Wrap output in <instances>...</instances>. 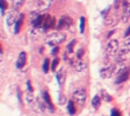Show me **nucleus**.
I'll return each mask as SVG.
<instances>
[{
	"instance_id": "obj_1",
	"label": "nucleus",
	"mask_w": 130,
	"mask_h": 116,
	"mask_svg": "<svg viewBox=\"0 0 130 116\" xmlns=\"http://www.w3.org/2000/svg\"><path fill=\"white\" fill-rule=\"evenodd\" d=\"M65 39H66V35L62 32H54L50 35L47 36L46 39V43L49 46H53V47H56V46L61 45L62 42H64Z\"/></svg>"
},
{
	"instance_id": "obj_2",
	"label": "nucleus",
	"mask_w": 130,
	"mask_h": 116,
	"mask_svg": "<svg viewBox=\"0 0 130 116\" xmlns=\"http://www.w3.org/2000/svg\"><path fill=\"white\" fill-rule=\"evenodd\" d=\"M73 100L78 105L83 106L87 101V91L85 89H76L73 92Z\"/></svg>"
},
{
	"instance_id": "obj_3",
	"label": "nucleus",
	"mask_w": 130,
	"mask_h": 116,
	"mask_svg": "<svg viewBox=\"0 0 130 116\" xmlns=\"http://www.w3.org/2000/svg\"><path fill=\"white\" fill-rule=\"evenodd\" d=\"M130 17V0H123L122 1V23H127Z\"/></svg>"
},
{
	"instance_id": "obj_4",
	"label": "nucleus",
	"mask_w": 130,
	"mask_h": 116,
	"mask_svg": "<svg viewBox=\"0 0 130 116\" xmlns=\"http://www.w3.org/2000/svg\"><path fill=\"white\" fill-rule=\"evenodd\" d=\"M118 50H119V42H118V40L111 39L107 42V46H106V51H107V54L110 55V56H113V55H115L118 52Z\"/></svg>"
},
{
	"instance_id": "obj_5",
	"label": "nucleus",
	"mask_w": 130,
	"mask_h": 116,
	"mask_svg": "<svg viewBox=\"0 0 130 116\" xmlns=\"http://www.w3.org/2000/svg\"><path fill=\"white\" fill-rule=\"evenodd\" d=\"M42 98H43V103H45L47 109L49 110L50 113H53V112H54V106H53L52 99H50V96H49V93H48L47 91H43L42 92Z\"/></svg>"
},
{
	"instance_id": "obj_6",
	"label": "nucleus",
	"mask_w": 130,
	"mask_h": 116,
	"mask_svg": "<svg viewBox=\"0 0 130 116\" xmlns=\"http://www.w3.org/2000/svg\"><path fill=\"white\" fill-rule=\"evenodd\" d=\"M53 1L54 0H39V4H38V9L40 11H46L50 8L52 6Z\"/></svg>"
},
{
	"instance_id": "obj_7",
	"label": "nucleus",
	"mask_w": 130,
	"mask_h": 116,
	"mask_svg": "<svg viewBox=\"0 0 130 116\" xmlns=\"http://www.w3.org/2000/svg\"><path fill=\"white\" fill-rule=\"evenodd\" d=\"M115 72V67L114 66H108V67H104L101 69V76L104 79L110 78L113 73Z\"/></svg>"
},
{
	"instance_id": "obj_8",
	"label": "nucleus",
	"mask_w": 130,
	"mask_h": 116,
	"mask_svg": "<svg viewBox=\"0 0 130 116\" xmlns=\"http://www.w3.org/2000/svg\"><path fill=\"white\" fill-rule=\"evenodd\" d=\"M71 24H72L71 18L67 17V16H64V17H62L61 20H59L58 25H57V29L61 30V29H63V27H69Z\"/></svg>"
},
{
	"instance_id": "obj_9",
	"label": "nucleus",
	"mask_w": 130,
	"mask_h": 116,
	"mask_svg": "<svg viewBox=\"0 0 130 116\" xmlns=\"http://www.w3.org/2000/svg\"><path fill=\"white\" fill-rule=\"evenodd\" d=\"M25 63H26V54L24 51H22L18 56V59H17V63H16V66L17 68H23L25 66Z\"/></svg>"
},
{
	"instance_id": "obj_10",
	"label": "nucleus",
	"mask_w": 130,
	"mask_h": 116,
	"mask_svg": "<svg viewBox=\"0 0 130 116\" xmlns=\"http://www.w3.org/2000/svg\"><path fill=\"white\" fill-rule=\"evenodd\" d=\"M74 68L76 72H83L87 68V63L83 62L82 59H78V62L74 63Z\"/></svg>"
},
{
	"instance_id": "obj_11",
	"label": "nucleus",
	"mask_w": 130,
	"mask_h": 116,
	"mask_svg": "<svg viewBox=\"0 0 130 116\" xmlns=\"http://www.w3.org/2000/svg\"><path fill=\"white\" fill-rule=\"evenodd\" d=\"M54 25H55V18L50 17V16H46L45 22H43V29H45V31L48 29H52Z\"/></svg>"
},
{
	"instance_id": "obj_12",
	"label": "nucleus",
	"mask_w": 130,
	"mask_h": 116,
	"mask_svg": "<svg viewBox=\"0 0 130 116\" xmlns=\"http://www.w3.org/2000/svg\"><path fill=\"white\" fill-rule=\"evenodd\" d=\"M16 17H17V13H16V9H14L11 13H9L8 17H7V25H8V26H11V25L16 22V20H17Z\"/></svg>"
},
{
	"instance_id": "obj_13",
	"label": "nucleus",
	"mask_w": 130,
	"mask_h": 116,
	"mask_svg": "<svg viewBox=\"0 0 130 116\" xmlns=\"http://www.w3.org/2000/svg\"><path fill=\"white\" fill-rule=\"evenodd\" d=\"M23 20H24V15L23 14H20V16L17 17L15 22V26H14V33H18L20 32V29H21V25L23 23Z\"/></svg>"
},
{
	"instance_id": "obj_14",
	"label": "nucleus",
	"mask_w": 130,
	"mask_h": 116,
	"mask_svg": "<svg viewBox=\"0 0 130 116\" xmlns=\"http://www.w3.org/2000/svg\"><path fill=\"white\" fill-rule=\"evenodd\" d=\"M127 55H128V51L126 49H121L119 50V55H118V59H117V63H124L127 58Z\"/></svg>"
},
{
	"instance_id": "obj_15",
	"label": "nucleus",
	"mask_w": 130,
	"mask_h": 116,
	"mask_svg": "<svg viewBox=\"0 0 130 116\" xmlns=\"http://www.w3.org/2000/svg\"><path fill=\"white\" fill-rule=\"evenodd\" d=\"M128 76H129V72H123L122 74H120L119 75V78H118V80H117V83H122V82H124V81L128 79Z\"/></svg>"
},
{
	"instance_id": "obj_16",
	"label": "nucleus",
	"mask_w": 130,
	"mask_h": 116,
	"mask_svg": "<svg viewBox=\"0 0 130 116\" xmlns=\"http://www.w3.org/2000/svg\"><path fill=\"white\" fill-rule=\"evenodd\" d=\"M92 107L94 108H98L99 105H101V97L99 96H95L94 98H92Z\"/></svg>"
},
{
	"instance_id": "obj_17",
	"label": "nucleus",
	"mask_w": 130,
	"mask_h": 116,
	"mask_svg": "<svg viewBox=\"0 0 130 116\" xmlns=\"http://www.w3.org/2000/svg\"><path fill=\"white\" fill-rule=\"evenodd\" d=\"M67 110H69L70 115H73L75 113V108H74V105H73V100H70L67 103Z\"/></svg>"
},
{
	"instance_id": "obj_18",
	"label": "nucleus",
	"mask_w": 130,
	"mask_h": 116,
	"mask_svg": "<svg viewBox=\"0 0 130 116\" xmlns=\"http://www.w3.org/2000/svg\"><path fill=\"white\" fill-rule=\"evenodd\" d=\"M25 99H26L27 104H30V105H33L34 101H36V99H34L33 96H32V92H27L26 96H25Z\"/></svg>"
},
{
	"instance_id": "obj_19",
	"label": "nucleus",
	"mask_w": 130,
	"mask_h": 116,
	"mask_svg": "<svg viewBox=\"0 0 130 116\" xmlns=\"http://www.w3.org/2000/svg\"><path fill=\"white\" fill-rule=\"evenodd\" d=\"M24 1H25V0H13V7H14V9H16V10H17L20 7H22V5L24 4Z\"/></svg>"
},
{
	"instance_id": "obj_20",
	"label": "nucleus",
	"mask_w": 130,
	"mask_h": 116,
	"mask_svg": "<svg viewBox=\"0 0 130 116\" xmlns=\"http://www.w3.org/2000/svg\"><path fill=\"white\" fill-rule=\"evenodd\" d=\"M62 78H64V76H63V69L58 71V72H57V74H56V79H57L58 84H62Z\"/></svg>"
},
{
	"instance_id": "obj_21",
	"label": "nucleus",
	"mask_w": 130,
	"mask_h": 116,
	"mask_svg": "<svg viewBox=\"0 0 130 116\" xmlns=\"http://www.w3.org/2000/svg\"><path fill=\"white\" fill-rule=\"evenodd\" d=\"M85 23H86L85 17H80V33L85 32Z\"/></svg>"
},
{
	"instance_id": "obj_22",
	"label": "nucleus",
	"mask_w": 130,
	"mask_h": 116,
	"mask_svg": "<svg viewBox=\"0 0 130 116\" xmlns=\"http://www.w3.org/2000/svg\"><path fill=\"white\" fill-rule=\"evenodd\" d=\"M0 6H1V15L4 16L5 11H6V7H7L6 1H5V0H0Z\"/></svg>"
},
{
	"instance_id": "obj_23",
	"label": "nucleus",
	"mask_w": 130,
	"mask_h": 116,
	"mask_svg": "<svg viewBox=\"0 0 130 116\" xmlns=\"http://www.w3.org/2000/svg\"><path fill=\"white\" fill-rule=\"evenodd\" d=\"M74 45H75V40H73V41H71V42L67 45V47H66V49H67V52H72V50H73V47H74Z\"/></svg>"
},
{
	"instance_id": "obj_24",
	"label": "nucleus",
	"mask_w": 130,
	"mask_h": 116,
	"mask_svg": "<svg viewBox=\"0 0 130 116\" xmlns=\"http://www.w3.org/2000/svg\"><path fill=\"white\" fill-rule=\"evenodd\" d=\"M48 69H49V59H47V58H46L45 62H43V72H45V73H47Z\"/></svg>"
},
{
	"instance_id": "obj_25",
	"label": "nucleus",
	"mask_w": 130,
	"mask_h": 116,
	"mask_svg": "<svg viewBox=\"0 0 130 116\" xmlns=\"http://www.w3.org/2000/svg\"><path fill=\"white\" fill-rule=\"evenodd\" d=\"M39 15H40V14H39L38 11H32V13H31V16H30V21H31V23L33 22V21L36 20V18L38 17Z\"/></svg>"
},
{
	"instance_id": "obj_26",
	"label": "nucleus",
	"mask_w": 130,
	"mask_h": 116,
	"mask_svg": "<svg viewBox=\"0 0 130 116\" xmlns=\"http://www.w3.org/2000/svg\"><path fill=\"white\" fill-rule=\"evenodd\" d=\"M124 49H126L128 52H130V36L124 41Z\"/></svg>"
},
{
	"instance_id": "obj_27",
	"label": "nucleus",
	"mask_w": 130,
	"mask_h": 116,
	"mask_svg": "<svg viewBox=\"0 0 130 116\" xmlns=\"http://www.w3.org/2000/svg\"><path fill=\"white\" fill-rule=\"evenodd\" d=\"M58 63H59L58 58H55V59L53 60V63H52V69H53V71H55V68H56L57 65H58Z\"/></svg>"
},
{
	"instance_id": "obj_28",
	"label": "nucleus",
	"mask_w": 130,
	"mask_h": 116,
	"mask_svg": "<svg viewBox=\"0 0 130 116\" xmlns=\"http://www.w3.org/2000/svg\"><path fill=\"white\" fill-rule=\"evenodd\" d=\"M65 100H66V99H65V96H64V94L59 93V94H58V104L63 105V104L65 103Z\"/></svg>"
},
{
	"instance_id": "obj_29",
	"label": "nucleus",
	"mask_w": 130,
	"mask_h": 116,
	"mask_svg": "<svg viewBox=\"0 0 130 116\" xmlns=\"http://www.w3.org/2000/svg\"><path fill=\"white\" fill-rule=\"evenodd\" d=\"M102 93H103V94H102V97L105 99V101H111V100H112V98H111V97L108 96V94L106 93L105 91H102Z\"/></svg>"
},
{
	"instance_id": "obj_30",
	"label": "nucleus",
	"mask_w": 130,
	"mask_h": 116,
	"mask_svg": "<svg viewBox=\"0 0 130 116\" xmlns=\"http://www.w3.org/2000/svg\"><path fill=\"white\" fill-rule=\"evenodd\" d=\"M83 54H85V51H83L82 48H81V49H79L78 52H76V58H78V59H81L82 56H83Z\"/></svg>"
},
{
	"instance_id": "obj_31",
	"label": "nucleus",
	"mask_w": 130,
	"mask_h": 116,
	"mask_svg": "<svg viewBox=\"0 0 130 116\" xmlns=\"http://www.w3.org/2000/svg\"><path fill=\"white\" fill-rule=\"evenodd\" d=\"M111 116H121L120 115V112L118 109H115V108H113L112 109V113H111Z\"/></svg>"
},
{
	"instance_id": "obj_32",
	"label": "nucleus",
	"mask_w": 130,
	"mask_h": 116,
	"mask_svg": "<svg viewBox=\"0 0 130 116\" xmlns=\"http://www.w3.org/2000/svg\"><path fill=\"white\" fill-rule=\"evenodd\" d=\"M26 88H27V90H29V92H33V89H32V87H31V82H30V81L26 82Z\"/></svg>"
},
{
	"instance_id": "obj_33",
	"label": "nucleus",
	"mask_w": 130,
	"mask_h": 116,
	"mask_svg": "<svg viewBox=\"0 0 130 116\" xmlns=\"http://www.w3.org/2000/svg\"><path fill=\"white\" fill-rule=\"evenodd\" d=\"M57 52H58V47H57V46H56V47H54V48H53V51H52V54H53V55H56Z\"/></svg>"
},
{
	"instance_id": "obj_34",
	"label": "nucleus",
	"mask_w": 130,
	"mask_h": 116,
	"mask_svg": "<svg viewBox=\"0 0 130 116\" xmlns=\"http://www.w3.org/2000/svg\"><path fill=\"white\" fill-rule=\"evenodd\" d=\"M124 35H126V36L130 35V26L128 27V30H127V31H126V34H124Z\"/></svg>"
},
{
	"instance_id": "obj_35",
	"label": "nucleus",
	"mask_w": 130,
	"mask_h": 116,
	"mask_svg": "<svg viewBox=\"0 0 130 116\" xmlns=\"http://www.w3.org/2000/svg\"><path fill=\"white\" fill-rule=\"evenodd\" d=\"M113 33H114V31H112V32H110V33H108V35H107V36H108V38H110V36H111V35H112V34H113Z\"/></svg>"
}]
</instances>
